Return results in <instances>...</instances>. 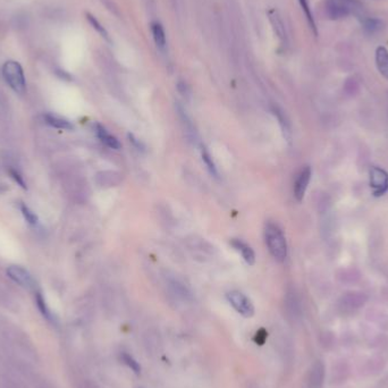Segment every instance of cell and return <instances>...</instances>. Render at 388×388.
Segmentation results:
<instances>
[{
  "label": "cell",
  "mask_w": 388,
  "mask_h": 388,
  "mask_svg": "<svg viewBox=\"0 0 388 388\" xmlns=\"http://www.w3.org/2000/svg\"><path fill=\"white\" fill-rule=\"evenodd\" d=\"M94 131H95L96 137H98L100 141L104 144H106L107 147H109L110 149H114V150L121 149L120 141H118L115 137H112L104 126L100 125V124H95Z\"/></svg>",
  "instance_id": "obj_9"
},
{
  "label": "cell",
  "mask_w": 388,
  "mask_h": 388,
  "mask_svg": "<svg viewBox=\"0 0 388 388\" xmlns=\"http://www.w3.org/2000/svg\"><path fill=\"white\" fill-rule=\"evenodd\" d=\"M8 277L25 288H32L34 286V280L31 274L20 266H10L7 269Z\"/></svg>",
  "instance_id": "obj_6"
},
{
  "label": "cell",
  "mask_w": 388,
  "mask_h": 388,
  "mask_svg": "<svg viewBox=\"0 0 388 388\" xmlns=\"http://www.w3.org/2000/svg\"><path fill=\"white\" fill-rule=\"evenodd\" d=\"M3 76L7 84L16 93L23 94L26 89L24 71L21 64L15 61H8L3 66Z\"/></svg>",
  "instance_id": "obj_2"
},
{
  "label": "cell",
  "mask_w": 388,
  "mask_h": 388,
  "mask_svg": "<svg viewBox=\"0 0 388 388\" xmlns=\"http://www.w3.org/2000/svg\"><path fill=\"white\" fill-rule=\"evenodd\" d=\"M365 301V296L362 293H347L344 295L341 301L343 309L345 310H354L363 305Z\"/></svg>",
  "instance_id": "obj_10"
},
{
  "label": "cell",
  "mask_w": 388,
  "mask_h": 388,
  "mask_svg": "<svg viewBox=\"0 0 388 388\" xmlns=\"http://www.w3.org/2000/svg\"><path fill=\"white\" fill-rule=\"evenodd\" d=\"M376 65L379 73L388 80V50L385 47H378L376 50Z\"/></svg>",
  "instance_id": "obj_12"
},
{
  "label": "cell",
  "mask_w": 388,
  "mask_h": 388,
  "mask_svg": "<svg viewBox=\"0 0 388 388\" xmlns=\"http://www.w3.org/2000/svg\"><path fill=\"white\" fill-rule=\"evenodd\" d=\"M311 175H312L311 168L309 166H305L304 168L301 169L298 177H296V181L294 184V197L298 201L303 200L306 188H308L310 180H311Z\"/></svg>",
  "instance_id": "obj_7"
},
{
  "label": "cell",
  "mask_w": 388,
  "mask_h": 388,
  "mask_svg": "<svg viewBox=\"0 0 388 388\" xmlns=\"http://www.w3.org/2000/svg\"><path fill=\"white\" fill-rule=\"evenodd\" d=\"M9 175L15 181V183H17V185H20L22 188H24V190H26V185H25V182L23 180V177L21 176V174H20V172L17 170L9 169Z\"/></svg>",
  "instance_id": "obj_24"
},
{
  "label": "cell",
  "mask_w": 388,
  "mask_h": 388,
  "mask_svg": "<svg viewBox=\"0 0 388 388\" xmlns=\"http://www.w3.org/2000/svg\"><path fill=\"white\" fill-rule=\"evenodd\" d=\"M121 359H122L123 362L128 366L129 369L133 370L137 375H140V373H141V365L139 364V362L135 359L131 357V355L127 354V353H122Z\"/></svg>",
  "instance_id": "obj_21"
},
{
  "label": "cell",
  "mask_w": 388,
  "mask_h": 388,
  "mask_svg": "<svg viewBox=\"0 0 388 388\" xmlns=\"http://www.w3.org/2000/svg\"><path fill=\"white\" fill-rule=\"evenodd\" d=\"M268 16H269V21H270V23L273 25L275 33L277 34L279 40L282 42H286V32H285V26L283 24V21L279 17L277 10H275V9L268 10Z\"/></svg>",
  "instance_id": "obj_11"
},
{
  "label": "cell",
  "mask_w": 388,
  "mask_h": 388,
  "mask_svg": "<svg viewBox=\"0 0 388 388\" xmlns=\"http://www.w3.org/2000/svg\"><path fill=\"white\" fill-rule=\"evenodd\" d=\"M86 20H88V22L91 24V26H92V28H93L96 32H98V33H99L102 37H105V39H106L107 41H109V35H108V32L106 31V29L104 28V26H102V25L100 24V22H99L98 20H96L92 14L86 13Z\"/></svg>",
  "instance_id": "obj_19"
},
{
  "label": "cell",
  "mask_w": 388,
  "mask_h": 388,
  "mask_svg": "<svg viewBox=\"0 0 388 388\" xmlns=\"http://www.w3.org/2000/svg\"><path fill=\"white\" fill-rule=\"evenodd\" d=\"M21 211H22V215H23V217L25 218L26 222H28L30 225H36L37 222H39V219H37V216L32 211V210L26 206V204L24 203H21Z\"/></svg>",
  "instance_id": "obj_23"
},
{
  "label": "cell",
  "mask_w": 388,
  "mask_h": 388,
  "mask_svg": "<svg viewBox=\"0 0 388 388\" xmlns=\"http://www.w3.org/2000/svg\"><path fill=\"white\" fill-rule=\"evenodd\" d=\"M35 302H36V306L37 309H39V311L41 312V315L46 318V319L48 320H51L52 319V316H51V312L49 310V308H48V305L46 303L45 301V298H43L42 294L37 292L35 294Z\"/></svg>",
  "instance_id": "obj_18"
},
{
  "label": "cell",
  "mask_w": 388,
  "mask_h": 388,
  "mask_svg": "<svg viewBox=\"0 0 388 388\" xmlns=\"http://www.w3.org/2000/svg\"><path fill=\"white\" fill-rule=\"evenodd\" d=\"M151 32H152L156 45H157L159 49L164 50L166 48V34L163 25L158 23V22H153V23H151Z\"/></svg>",
  "instance_id": "obj_14"
},
{
  "label": "cell",
  "mask_w": 388,
  "mask_h": 388,
  "mask_svg": "<svg viewBox=\"0 0 388 388\" xmlns=\"http://www.w3.org/2000/svg\"><path fill=\"white\" fill-rule=\"evenodd\" d=\"M382 28V22L379 18L369 17L363 21V30L366 34H375Z\"/></svg>",
  "instance_id": "obj_16"
},
{
  "label": "cell",
  "mask_w": 388,
  "mask_h": 388,
  "mask_svg": "<svg viewBox=\"0 0 388 388\" xmlns=\"http://www.w3.org/2000/svg\"><path fill=\"white\" fill-rule=\"evenodd\" d=\"M202 159L204 161V164H206L210 174H211L214 177H218V171H217V168H216V165L214 163L211 156H210L208 150L204 147H202Z\"/></svg>",
  "instance_id": "obj_22"
},
{
  "label": "cell",
  "mask_w": 388,
  "mask_h": 388,
  "mask_svg": "<svg viewBox=\"0 0 388 388\" xmlns=\"http://www.w3.org/2000/svg\"><path fill=\"white\" fill-rule=\"evenodd\" d=\"M274 114L278 117V121L280 123V125H282L285 138L289 140L290 139V127H289V124L286 120V117H285V115L283 114V111L279 110L278 108H274Z\"/></svg>",
  "instance_id": "obj_20"
},
{
  "label": "cell",
  "mask_w": 388,
  "mask_h": 388,
  "mask_svg": "<svg viewBox=\"0 0 388 388\" xmlns=\"http://www.w3.org/2000/svg\"><path fill=\"white\" fill-rule=\"evenodd\" d=\"M231 245H233L235 249L241 252L242 257H243V259L245 260V262L247 263V265H255L256 262V256H255V252H253V250L251 249V247L245 244L244 242H242L240 240H233L231 241Z\"/></svg>",
  "instance_id": "obj_13"
},
{
  "label": "cell",
  "mask_w": 388,
  "mask_h": 388,
  "mask_svg": "<svg viewBox=\"0 0 388 388\" xmlns=\"http://www.w3.org/2000/svg\"><path fill=\"white\" fill-rule=\"evenodd\" d=\"M265 240L270 255L277 261H284L287 257V243L283 230L278 227V225L274 223L266 224Z\"/></svg>",
  "instance_id": "obj_1"
},
{
  "label": "cell",
  "mask_w": 388,
  "mask_h": 388,
  "mask_svg": "<svg viewBox=\"0 0 388 388\" xmlns=\"http://www.w3.org/2000/svg\"><path fill=\"white\" fill-rule=\"evenodd\" d=\"M325 9L331 20H342L351 13L352 3L350 0H327Z\"/></svg>",
  "instance_id": "obj_5"
},
{
  "label": "cell",
  "mask_w": 388,
  "mask_h": 388,
  "mask_svg": "<svg viewBox=\"0 0 388 388\" xmlns=\"http://www.w3.org/2000/svg\"><path fill=\"white\" fill-rule=\"evenodd\" d=\"M45 120L47 124H49L50 126L59 128V129H73V125L68 121L64 120V118L58 117L56 115L52 114H47L45 115Z\"/></svg>",
  "instance_id": "obj_15"
},
{
  "label": "cell",
  "mask_w": 388,
  "mask_h": 388,
  "mask_svg": "<svg viewBox=\"0 0 388 388\" xmlns=\"http://www.w3.org/2000/svg\"><path fill=\"white\" fill-rule=\"evenodd\" d=\"M299 3L301 5L302 10H303V13L305 15L306 21H308V23L310 25V29L312 30V32H314L315 35H318V30H317V26H316V22H315V18H314V15H312V13H311V9H310L308 0H299Z\"/></svg>",
  "instance_id": "obj_17"
},
{
  "label": "cell",
  "mask_w": 388,
  "mask_h": 388,
  "mask_svg": "<svg viewBox=\"0 0 388 388\" xmlns=\"http://www.w3.org/2000/svg\"><path fill=\"white\" fill-rule=\"evenodd\" d=\"M323 378H325V368L321 362H316L310 370L309 378H308V385L309 388H321Z\"/></svg>",
  "instance_id": "obj_8"
},
{
  "label": "cell",
  "mask_w": 388,
  "mask_h": 388,
  "mask_svg": "<svg viewBox=\"0 0 388 388\" xmlns=\"http://www.w3.org/2000/svg\"><path fill=\"white\" fill-rule=\"evenodd\" d=\"M227 300L230 305L243 317L251 318L255 315V306H253L252 302L243 293L233 290V292H229L227 294Z\"/></svg>",
  "instance_id": "obj_3"
},
{
  "label": "cell",
  "mask_w": 388,
  "mask_h": 388,
  "mask_svg": "<svg viewBox=\"0 0 388 388\" xmlns=\"http://www.w3.org/2000/svg\"><path fill=\"white\" fill-rule=\"evenodd\" d=\"M370 186L374 188V196L381 197L388 191V174L380 167H371L369 171Z\"/></svg>",
  "instance_id": "obj_4"
}]
</instances>
